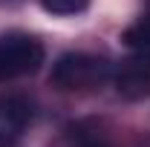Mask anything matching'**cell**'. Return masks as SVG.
I'll use <instances>...</instances> for the list:
<instances>
[{"label":"cell","mask_w":150,"mask_h":147,"mask_svg":"<svg viewBox=\"0 0 150 147\" xmlns=\"http://www.w3.org/2000/svg\"><path fill=\"white\" fill-rule=\"evenodd\" d=\"M110 78V64L104 58L87 55V52H69L61 55L52 66L49 81L58 90L67 92H84V90H95Z\"/></svg>","instance_id":"6da1fadb"},{"label":"cell","mask_w":150,"mask_h":147,"mask_svg":"<svg viewBox=\"0 0 150 147\" xmlns=\"http://www.w3.org/2000/svg\"><path fill=\"white\" fill-rule=\"evenodd\" d=\"M43 64L40 40L26 32H3L0 35V81H12L38 72Z\"/></svg>","instance_id":"7a4b0ae2"},{"label":"cell","mask_w":150,"mask_h":147,"mask_svg":"<svg viewBox=\"0 0 150 147\" xmlns=\"http://www.w3.org/2000/svg\"><path fill=\"white\" fill-rule=\"evenodd\" d=\"M115 90L127 101H142L150 95V49H133L115 69Z\"/></svg>","instance_id":"3957f363"},{"label":"cell","mask_w":150,"mask_h":147,"mask_svg":"<svg viewBox=\"0 0 150 147\" xmlns=\"http://www.w3.org/2000/svg\"><path fill=\"white\" fill-rule=\"evenodd\" d=\"M32 118V107L23 95H0V147H9L20 139Z\"/></svg>","instance_id":"277c9868"},{"label":"cell","mask_w":150,"mask_h":147,"mask_svg":"<svg viewBox=\"0 0 150 147\" xmlns=\"http://www.w3.org/2000/svg\"><path fill=\"white\" fill-rule=\"evenodd\" d=\"M69 147H112V141L95 121H84L69 130Z\"/></svg>","instance_id":"5b68a950"},{"label":"cell","mask_w":150,"mask_h":147,"mask_svg":"<svg viewBox=\"0 0 150 147\" xmlns=\"http://www.w3.org/2000/svg\"><path fill=\"white\" fill-rule=\"evenodd\" d=\"M124 43L130 46V52L133 49H150V0H144L139 20L124 32Z\"/></svg>","instance_id":"8992f818"},{"label":"cell","mask_w":150,"mask_h":147,"mask_svg":"<svg viewBox=\"0 0 150 147\" xmlns=\"http://www.w3.org/2000/svg\"><path fill=\"white\" fill-rule=\"evenodd\" d=\"M40 6L52 15H78L90 6V0H40Z\"/></svg>","instance_id":"52a82bcc"}]
</instances>
